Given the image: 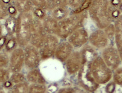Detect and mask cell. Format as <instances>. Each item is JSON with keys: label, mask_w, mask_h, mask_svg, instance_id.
Here are the masks:
<instances>
[{"label": "cell", "mask_w": 122, "mask_h": 93, "mask_svg": "<svg viewBox=\"0 0 122 93\" xmlns=\"http://www.w3.org/2000/svg\"><path fill=\"white\" fill-rule=\"evenodd\" d=\"M101 57L105 63L112 71L121 66L122 55L119 52L116 46L108 45L102 49Z\"/></svg>", "instance_id": "obj_7"}, {"label": "cell", "mask_w": 122, "mask_h": 93, "mask_svg": "<svg viewBox=\"0 0 122 93\" xmlns=\"http://www.w3.org/2000/svg\"><path fill=\"white\" fill-rule=\"evenodd\" d=\"M5 91V89H4V88H3L2 84H0V93H3Z\"/></svg>", "instance_id": "obj_43"}, {"label": "cell", "mask_w": 122, "mask_h": 93, "mask_svg": "<svg viewBox=\"0 0 122 93\" xmlns=\"http://www.w3.org/2000/svg\"><path fill=\"white\" fill-rule=\"evenodd\" d=\"M88 43L95 48L102 49L108 46L109 41L104 30L98 28L89 34Z\"/></svg>", "instance_id": "obj_13"}, {"label": "cell", "mask_w": 122, "mask_h": 93, "mask_svg": "<svg viewBox=\"0 0 122 93\" xmlns=\"http://www.w3.org/2000/svg\"><path fill=\"white\" fill-rule=\"evenodd\" d=\"M115 32L114 42L120 55L122 56V16L114 21Z\"/></svg>", "instance_id": "obj_17"}, {"label": "cell", "mask_w": 122, "mask_h": 93, "mask_svg": "<svg viewBox=\"0 0 122 93\" xmlns=\"http://www.w3.org/2000/svg\"><path fill=\"white\" fill-rule=\"evenodd\" d=\"M34 18L32 12L20 13L17 15L15 36L19 46L24 48L29 44Z\"/></svg>", "instance_id": "obj_3"}, {"label": "cell", "mask_w": 122, "mask_h": 93, "mask_svg": "<svg viewBox=\"0 0 122 93\" xmlns=\"http://www.w3.org/2000/svg\"><path fill=\"white\" fill-rule=\"evenodd\" d=\"M50 12V15L59 21L69 15L70 9L69 8L56 7H54Z\"/></svg>", "instance_id": "obj_20"}, {"label": "cell", "mask_w": 122, "mask_h": 93, "mask_svg": "<svg viewBox=\"0 0 122 93\" xmlns=\"http://www.w3.org/2000/svg\"><path fill=\"white\" fill-rule=\"evenodd\" d=\"M2 2L6 5L9 6L12 4V0H1Z\"/></svg>", "instance_id": "obj_41"}, {"label": "cell", "mask_w": 122, "mask_h": 93, "mask_svg": "<svg viewBox=\"0 0 122 93\" xmlns=\"http://www.w3.org/2000/svg\"><path fill=\"white\" fill-rule=\"evenodd\" d=\"M92 0H68L70 14H78L87 11Z\"/></svg>", "instance_id": "obj_15"}, {"label": "cell", "mask_w": 122, "mask_h": 93, "mask_svg": "<svg viewBox=\"0 0 122 93\" xmlns=\"http://www.w3.org/2000/svg\"><path fill=\"white\" fill-rule=\"evenodd\" d=\"M116 88V84L114 81L110 82L106 84L105 91L107 93H113Z\"/></svg>", "instance_id": "obj_36"}, {"label": "cell", "mask_w": 122, "mask_h": 93, "mask_svg": "<svg viewBox=\"0 0 122 93\" xmlns=\"http://www.w3.org/2000/svg\"><path fill=\"white\" fill-rule=\"evenodd\" d=\"M91 75L98 85H105L112 79V71L109 68L101 56H96L89 61Z\"/></svg>", "instance_id": "obj_4"}, {"label": "cell", "mask_w": 122, "mask_h": 93, "mask_svg": "<svg viewBox=\"0 0 122 93\" xmlns=\"http://www.w3.org/2000/svg\"><path fill=\"white\" fill-rule=\"evenodd\" d=\"M18 46H19L15 35H7V40H6L5 46L4 49L3 51H4L5 52L7 53L8 54H10L12 51L16 48Z\"/></svg>", "instance_id": "obj_22"}, {"label": "cell", "mask_w": 122, "mask_h": 93, "mask_svg": "<svg viewBox=\"0 0 122 93\" xmlns=\"http://www.w3.org/2000/svg\"><path fill=\"white\" fill-rule=\"evenodd\" d=\"M43 28L47 34L56 35L58 26V21L51 15L47 14L42 20Z\"/></svg>", "instance_id": "obj_16"}, {"label": "cell", "mask_w": 122, "mask_h": 93, "mask_svg": "<svg viewBox=\"0 0 122 93\" xmlns=\"http://www.w3.org/2000/svg\"><path fill=\"white\" fill-rule=\"evenodd\" d=\"M1 19H0V21H1Z\"/></svg>", "instance_id": "obj_45"}, {"label": "cell", "mask_w": 122, "mask_h": 93, "mask_svg": "<svg viewBox=\"0 0 122 93\" xmlns=\"http://www.w3.org/2000/svg\"><path fill=\"white\" fill-rule=\"evenodd\" d=\"M103 30H104L109 42H114L115 32V25H114V23H110L107 26H106L104 29H103Z\"/></svg>", "instance_id": "obj_27"}, {"label": "cell", "mask_w": 122, "mask_h": 93, "mask_svg": "<svg viewBox=\"0 0 122 93\" xmlns=\"http://www.w3.org/2000/svg\"><path fill=\"white\" fill-rule=\"evenodd\" d=\"M109 0H92L89 6L88 16L98 28L103 29L113 23L109 14Z\"/></svg>", "instance_id": "obj_2"}, {"label": "cell", "mask_w": 122, "mask_h": 93, "mask_svg": "<svg viewBox=\"0 0 122 93\" xmlns=\"http://www.w3.org/2000/svg\"><path fill=\"white\" fill-rule=\"evenodd\" d=\"M24 67V52L23 48L18 46L9 54L8 68L11 72H21Z\"/></svg>", "instance_id": "obj_11"}, {"label": "cell", "mask_w": 122, "mask_h": 93, "mask_svg": "<svg viewBox=\"0 0 122 93\" xmlns=\"http://www.w3.org/2000/svg\"><path fill=\"white\" fill-rule=\"evenodd\" d=\"M16 24V16H8L5 19L4 23L5 29L9 35H15Z\"/></svg>", "instance_id": "obj_21"}, {"label": "cell", "mask_w": 122, "mask_h": 93, "mask_svg": "<svg viewBox=\"0 0 122 93\" xmlns=\"http://www.w3.org/2000/svg\"><path fill=\"white\" fill-rule=\"evenodd\" d=\"M9 80L13 83V84H18L26 81L25 75L21 72H12L10 75Z\"/></svg>", "instance_id": "obj_26"}, {"label": "cell", "mask_w": 122, "mask_h": 93, "mask_svg": "<svg viewBox=\"0 0 122 93\" xmlns=\"http://www.w3.org/2000/svg\"><path fill=\"white\" fill-rule=\"evenodd\" d=\"M34 7H39L50 11L54 8V5L50 2L48 0H30Z\"/></svg>", "instance_id": "obj_23"}, {"label": "cell", "mask_w": 122, "mask_h": 93, "mask_svg": "<svg viewBox=\"0 0 122 93\" xmlns=\"http://www.w3.org/2000/svg\"><path fill=\"white\" fill-rule=\"evenodd\" d=\"M12 4L15 6L19 14L32 12L34 8L30 0H12Z\"/></svg>", "instance_id": "obj_19"}, {"label": "cell", "mask_w": 122, "mask_h": 93, "mask_svg": "<svg viewBox=\"0 0 122 93\" xmlns=\"http://www.w3.org/2000/svg\"><path fill=\"white\" fill-rule=\"evenodd\" d=\"M47 34L43 28L42 21L34 18L33 21L32 34L29 44L37 49H40L43 46Z\"/></svg>", "instance_id": "obj_8"}, {"label": "cell", "mask_w": 122, "mask_h": 93, "mask_svg": "<svg viewBox=\"0 0 122 93\" xmlns=\"http://www.w3.org/2000/svg\"><path fill=\"white\" fill-rule=\"evenodd\" d=\"M3 34V26L0 23V37Z\"/></svg>", "instance_id": "obj_42"}, {"label": "cell", "mask_w": 122, "mask_h": 93, "mask_svg": "<svg viewBox=\"0 0 122 93\" xmlns=\"http://www.w3.org/2000/svg\"><path fill=\"white\" fill-rule=\"evenodd\" d=\"M47 12V11H46V10L36 7H34V8L33 9L32 11V14L34 18L38 19L40 20H42L43 18L48 14Z\"/></svg>", "instance_id": "obj_29"}, {"label": "cell", "mask_w": 122, "mask_h": 93, "mask_svg": "<svg viewBox=\"0 0 122 93\" xmlns=\"http://www.w3.org/2000/svg\"><path fill=\"white\" fill-rule=\"evenodd\" d=\"M23 49L25 67L28 70L38 67L42 61L39 49L30 44L26 46Z\"/></svg>", "instance_id": "obj_10"}, {"label": "cell", "mask_w": 122, "mask_h": 93, "mask_svg": "<svg viewBox=\"0 0 122 93\" xmlns=\"http://www.w3.org/2000/svg\"><path fill=\"white\" fill-rule=\"evenodd\" d=\"M26 80L29 84L38 83L46 84V79L43 76L38 67L29 70L25 75Z\"/></svg>", "instance_id": "obj_18"}, {"label": "cell", "mask_w": 122, "mask_h": 93, "mask_svg": "<svg viewBox=\"0 0 122 93\" xmlns=\"http://www.w3.org/2000/svg\"><path fill=\"white\" fill-rule=\"evenodd\" d=\"M29 83L26 81L14 84L10 91L15 93H28Z\"/></svg>", "instance_id": "obj_24"}, {"label": "cell", "mask_w": 122, "mask_h": 93, "mask_svg": "<svg viewBox=\"0 0 122 93\" xmlns=\"http://www.w3.org/2000/svg\"><path fill=\"white\" fill-rule=\"evenodd\" d=\"M88 61L85 51H73L65 62V69L69 75L76 74Z\"/></svg>", "instance_id": "obj_6"}, {"label": "cell", "mask_w": 122, "mask_h": 93, "mask_svg": "<svg viewBox=\"0 0 122 93\" xmlns=\"http://www.w3.org/2000/svg\"><path fill=\"white\" fill-rule=\"evenodd\" d=\"M77 73L78 83L80 87L89 93H93L97 90L99 85L95 81L91 75L89 67V61L84 63Z\"/></svg>", "instance_id": "obj_5"}, {"label": "cell", "mask_w": 122, "mask_h": 93, "mask_svg": "<svg viewBox=\"0 0 122 93\" xmlns=\"http://www.w3.org/2000/svg\"><path fill=\"white\" fill-rule=\"evenodd\" d=\"M68 1V0H54V7L69 8Z\"/></svg>", "instance_id": "obj_34"}, {"label": "cell", "mask_w": 122, "mask_h": 93, "mask_svg": "<svg viewBox=\"0 0 122 93\" xmlns=\"http://www.w3.org/2000/svg\"><path fill=\"white\" fill-rule=\"evenodd\" d=\"M109 11L111 18L113 20V22L117 19L122 16V9L112 7L109 5Z\"/></svg>", "instance_id": "obj_31"}, {"label": "cell", "mask_w": 122, "mask_h": 93, "mask_svg": "<svg viewBox=\"0 0 122 93\" xmlns=\"http://www.w3.org/2000/svg\"><path fill=\"white\" fill-rule=\"evenodd\" d=\"M77 89L72 87L64 88L59 90V93H75L77 92Z\"/></svg>", "instance_id": "obj_39"}, {"label": "cell", "mask_w": 122, "mask_h": 93, "mask_svg": "<svg viewBox=\"0 0 122 93\" xmlns=\"http://www.w3.org/2000/svg\"><path fill=\"white\" fill-rule=\"evenodd\" d=\"M73 51L74 48L68 41L60 42L56 47L54 57L61 62L64 63Z\"/></svg>", "instance_id": "obj_14"}, {"label": "cell", "mask_w": 122, "mask_h": 93, "mask_svg": "<svg viewBox=\"0 0 122 93\" xmlns=\"http://www.w3.org/2000/svg\"><path fill=\"white\" fill-rule=\"evenodd\" d=\"M11 72L7 67H0V84H2L4 82L9 80Z\"/></svg>", "instance_id": "obj_30"}, {"label": "cell", "mask_w": 122, "mask_h": 93, "mask_svg": "<svg viewBox=\"0 0 122 93\" xmlns=\"http://www.w3.org/2000/svg\"><path fill=\"white\" fill-rule=\"evenodd\" d=\"M7 6L5 5L2 1L0 0V19H5L9 16L7 12Z\"/></svg>", "instance_id": "obj_33"}, {"label": "cell", "mask_w": 122, "mask_h": 93, "mask_svg": "<svg viewBox=\"0 0 122 93\" xmlns=\"http://www.w3.org/2000/svg\"><path fill=\"white\" fill-rule=\"evenodd\" d=\"M47 90L46 84L38 83L29 84L28 93H45Z\"/></svg>", "instance_id": "obj_25"}, {"label": "cell", "mask_w": 122, "mask_h": 93, "mask_svg": "<svg viewBox=\"0 0 122 93\" xmlns=\"http://www.w3.org/2000/svg\"><path fill=\"white\" fill-rule=\"evenodd\" d=\"M89 34L84 27L80 28L74 31L66 38V41L70 43L74 49L81 48L88 42Z\"/></svg>", "instance_id": "obj_12"}, {"label": "cell", "mask_w": 122, "mask_h": 93, "mask_svg": "<svg viewBox=\"0 0 122 93\" xmlns=\"http://www.w3.org/2000/svg\"><path fill=\"white\" fill-rule=\"evenodd\" d=\"M59 42V38L56 35L47 34L43 46L39 49L42 61L54 57L55 52Z\"/></svg>", "instance_id": "obj_9"}, {"label": "cell", "mask_w": 122, "mask_h": 93, "mask_svg": "<svg viewBox=\"0 0 122 93\" xmlns=\"http://www.w3.org/2000/svg\"><path fill=\"white\" fill-rule=\"evenodd\" d=\"M7 38V34L2 35L0 37V51H3L5 46L6 40Z\"/></svg>", "instance_id": "obj_38"}, {"label": "cell", "mask_w": 122, "mask_h": 93, "mask_svg": "<svg viewBox=\"0 0 122 93\" xmlns=\"http://www.w3.org/2000/svg\"><path fill=\"white\" fill-rule=\"evenodd\" d=\"M88 18L87 11L78 14H71L58 21L56 35L61 40H65L70 34L80 28L84 27Z\"/></svg>", "instance_id": "obj_1"}, {"label": "cell", "mask_w": 122, "mask_h": 93, "mask_svg": "<svg viewBox=\"0 0 122 93\" xmlns=\"http://www.w3.org/2000/svg\"><path fill=\"white\" fill-rule=\"evenodd\" d=\"M112 79L116 85H122V68L120 66L114 71H112Z\"/></svg>", "instance_id": "obj_28"}, {"label": "cell", "mask_w": 122, "mask_h": 93, "mask_svg": "<svg viewBox=\"0 0 122 93\" xmlns=\"http://www.w3.org/2000/svg\"><path fill=\"white\" fill-rule=\"evenodd\" d=\"M2 85L4 89H7L10 90L11 89V88L12 87L14 84L10 80H7V81H6L5 82H4V83H2Z\"/></svg>", "instance_id": "obj_40"}, {"label": "cell", "mask_w": 122, "mask_h": 93, "mask_svg": "<svg viewBox=\"0 0 122 93\" xmlns=\"http://www.w3.org/2000/svg\"><path fill=\"white\" fill-rule=\"evenodd\" d=\"M109 2L112 7L122 9V0H109Z\"/></svg>", "instance_id": "obj_37"}, {"label": "cell", "mask_w": 122, "mask_h": 93, "mask_svg": "<svg viewBox=\"0 0 122 93\" xmlns=\"http://www.w3.org/2000/svg\"><path fill=\"white\" fill-rule=\"evenodd\" d=\"M48 1H49L50 2H51V3H52V4H53L54 5V0H48Z\"/></svg>", "instance_id": "obj_44"}, {"label": "cell", "mask_w": 122, "mask_h": 93, "mask_svg": "<svg viewBox=\"0 0 122 93\" xmlns=\"http://www.w3.org/2000/svg\"><path fill=\"white\" fill-rule=\"evenodd\" d=\"M7 12H8L9 16H17V15L19 14L16 8L12 4L7 6Z\"/></svg>", "instance_id": "obj_35"}, {"label": "cell", "mask_w": 122, "mask_h": 93, "mask_svg": "<svg viewBox=\"0 0 122 93\" xmlns=\"http://www.w3.org/2000/svg\"><path fill=\"white\" fill-rule=\"evenodd\" d=\"M9 62V54L4 51H0V67H7Z\"/></svg>", "instance_id": "obj_32"}]
</instances>
